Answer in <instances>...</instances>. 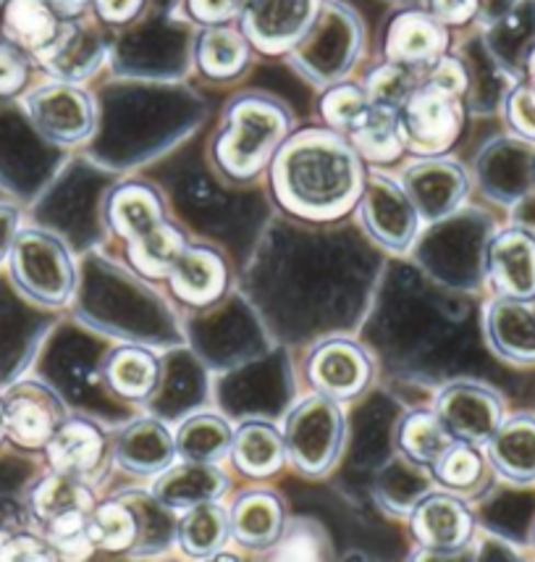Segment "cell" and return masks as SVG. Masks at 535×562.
<instances>
[{"mask_svg": "<svg viewBox=\"0 0 535 562\" xmlns=\"http://www.w3.org/2000/svg\"><path fill=\"white\" fill-rule=\"evenodd\" d=\"M493 465L504 476L525 481L535 476V424L533 420H512L499 426L488 439Z\"/></svg>", "mask_w": 535, "mask_h": 562, "instance_id": "d6a6232c", "label": "cell"}, {"mask_svg": "<svg viewBox=\"0 0 535 562\" xmlns=\"http://www.w3.org/2000/svg\"><path fill=\"white\" fill-rule=\"evenodd\" d=\"M527 74H531V85L535 87V48L531 50V56H527Z\"/></svg>", "mask_w": 535, "mask_h": 562, "instance_id": "681fc988", "label": "cell"}, {"mask_svg": "<svg viewBox=\"0 0 535 562\" xmlns=\"http://www.w3.org/2000/svg\"><path fill=\"white\" fill-rule=\"evenodd\" d=\"M326 0H239L237 24L263 56H289L323 11Z\"/></svg>", "mask_w": 535, "mask_h": 562, "instance_id": "9c48e42d", "label": "cell"}, {"mask_svg": "<svg viewBox=\"0 0 535 562\" xmlns=\"http://www.w3.org/2000/svg\"><path fill=\"white\" fill-rule=\"evenodd\" d=\"M286 458L307 476H320L337 463L344 445V413L337 400L316 394L292 411L284 431Z\"/></svg>", "mask_w": 535, "mask_h": 562, "instance_id": "52a82bcc", "label": "cell"}, {"mask_svg": "<svg viewBox=\"0 0 535 562\" xmlns=\"http://www.w3.org/2000/svg\"><path fill=\"white\" fill-rule=\"evenodd\" d=\"M5 437L16 445L45 447L56 428L64 424V407L50 390L39 384H19L5 394Z\"/></svg>", "mask_w": 535, "mask_h": 562, "instance_id": "5bb4252c", "label": "cell"}, {"mask_svg": "<svg viewBox=\"0 0 535 562\" xmlns=\"http://www.w3.org/2000/svg\"><path fill=\"white\" fill-rule=\"evenodd\" d=\"M252 45L237 22L200 26L195 37V69L207 82H234L247 71L252 58Z\"/></svg>", "mask_w": 535, "mask_h": 562, "instance_id": "2e32d148", "label": "cell"}, {"mask_svg": "<svg viewBox=\"0 0 535 562\" xmlns=\"http://www.w3.org/2000/svg\"><path fill=\"white\" fill-rule=\"evenodd\" d=\"M19 234V213L11 205H0V260L9 256L13 239Z\"/></svg>", "mask_w": 535, "mask_h": 562, "instance_id": "7dc6e473", "label": "cell"}, {"mask_svg": "<svg viewBox=\"0 0 535 562\" xmlns=\"http://www.w3.org/2000/svg\"><path fill=\"white\" fill-rule=\"evenodd\" d=\"M30 53L3 40L0 43V100L19 98L30 82Z\"/></svg>", "mask_w": 535, "mask_h": 562, "instance_id": "ab89813d", "label": "cell"}, {"mask_svg": "<svg viewBox=\"0 0 535 562\" xmlns=\"http://www.w3.org/2000/svg\"><path fill=\"white\" fill-rule=\"evenodd\" d=\"M156 499L171 510H190L203 502L218 499L226 492V476L218 471L216 463H192L184 460L182 465H169L158 473Z\"/></svg>", "mask_w": 535, "mask_h": 562, "instance_id": "ffe728a7", "label": "cell"}, {"mask_svg": "<svg viewBox=\"0 0 535 562\" xmlns=\"http://www.w3.org/2000/svg\"><path fill=\"white\" fill-rule=\"evenodd\" d=\"M64 22L50 9L48 0H3L0 32L3 40L37 58L56 43Z\"/></svg>", "mask_w": 535, "mask_h": 562, "instance_id": "44dd1931", "label": "cell"}, {"mask_svg": "<svg viewBox=\"0 0 535 562\" xmlns=\"http://www.w3.org/2000/svg\"><path fill=\"white\" fill-rule=\"evenodd\" d=\"M278 560H320L326 554V533L316 520H292L271 547Z\"/></svg>", "mask_w": 535, "mask_h": 562, "instance_id": "f35d334b", "label": "cell"}, {"mask_svg": "<svg viewBox=\"0 0 535 562\" xmlns=\"http://www.w3.org/2000/svg\"><path fill=\"white\" fill-rule=\"evenodd\" d=\"M401 187L410 195L420 221H439L463 203L467 195V173L457 160L436 156L418 158L407 166Z\"/></svg>", "mask_w": 535, "mask_h": 562, "instance_id": "7c38bea8", "label": "cell"}, {"mask_svg": "<svg viewBox=\"0 0 535 562\" xmlns=\"http://www.w3.org/2000/svg\"><path fill=\"white\" fill-rule=\"evenodd\" d=\"M425 11L436 16L446 30H457L478 16L480 0H425Z\"/></svg>", "mask_w": 535, "mask_h": 562, "instance_id": "f6af8a7d", "label": "cell"}, {"mask_svg": "<svg viewBox=\"0 0 535 562\" xmlns=\"http://www.w3.org/2000/svg\"><path fill=\"white\" fill-rule=\"evenodd\" d=\"M90 533L95 550L103 552H129L143 541L137 507L126 499H109L95 505L90 515Z\"/></svg>", "mask_w": 535, "mask_h": 562, "instance_id": "1f68e13d", "label": "cell"}, {"mask_svg": "<svg viewBox=\"0 0 535 562\" xmlns=\"http://www.w3.org/2000/svg\"><path fill=\"white\" fill-rule=\"evenodd\" d=\"M449 30L425 9H401L394 13L384 32V61L418 71L420 77L446 56Z\"/></svg>", "mask_w": 535, "mask_h": 562, "instance_id": "8fae6325", "label": "cell"}, {"mask_svg": "<svg viewBox=\"0 0 535 562\" xmlns=\"http://www.w3.org/2000/svg\"><path fill=\"white\" fill-rule=\"evenodd\" d=\"M439 484H444L452 492H470L478 486L483 476V460L473 450L467 441H454V445L436 460L431 468Z\"/></svg>", "mask_w": 535, "mask_h": 562, "instance_id": "74e56055", "label": "cell"}, {"mask_svg": "<svg viewBox=\"0 0 535 562\" xmlns=\"http://www.w3.org/2000/svg\"><path fill=\"white\" fill-rule=\"evenodd\" d=\"M454 441L457 439L446 431L444 420L439 418V413H428V411L407 413L397 428L399 450L418 465L433 468L436 465V460L449 450Z\"/></svg>", "mask_w": 535, "mask_h": 562, "instance_id": "4dcf8cb0", "label": "cell"}, {"mask_svg": "<svg viewBox=\"0 0 535 562\" xmlns=\"http://www.w3.org/2000/svg\"><path fill=\"white\" fill-rule=\"evenodd\" d=\"M56 552L45 539L32 533H9L5 544L0 547V560H53Z\"/></svg>", "mask_w": 535, "mask_h": 562, "instance_id": "bcb514c9", "label": "cell"}, {"mask_svg": "<svg viewBox=\"0 0 535 562\" xmlns=\"http://www.w3.org/2000/svg\"><path fill=\"white\" fill-rule=\"evenodd\" d=\"M231 533L250 550H271L284 531V507L268 492H250L231 510Z\"/></svg>", "mask_w": 535, "mask_h": 562, "instance_id": "484cf974", "label": "cell"}, {"mask_svg": "<svg viewBox=\"0 0 535 562\" xmlns=\"http://www.w3.org/2000/svg\"><path fill=\"white\" fill-rule=\"evenodd\" d=\"M420 79H425V82L436 85L441 90L452 92V95H459V98H465L467 87H470V74H467L465 64L459 61V58L449 56V53L441 56Z\"/></svg>", "mask_w": 535, "mask_h": 562, "instance_id": "7bdbcfd3", "label": "cell"}, {"mask_svg": "<svg viewBox=\"0 0 535 562\" xmlns=\"http://www.w3.org/2000/svg\"><path fill=\"white\" fill-rule=\"evenodd\" d=\"M48 3L61 22H77L92 13V0H48Z\"/></svg>", "mask_w": 535, "mask_h": 562, "instance_id": "c3c4849f", "label": "cell"}, {"mask_svg": "<svg viewBox=\"0 0 535 562\" xmlns=\"http://www.w3.org/2000/svg\"><path fill=\"white\" fill-rule=\"evenodd\" d=\"M231 537V518L224 507L213 502L184 510L179 520V544L192 558H213Z\"/></svg>", "mask_w": 535, "mask_h": 562, "instance_id": "f546056e", "label": "cell"}, {"mask_svg": "<svg viewBox=\"0 0 535 562\" xmlns=\"http://www.w3.org/2000/svg\"><path fill=\"white\" fill-rule=\"evenodd\" d=\"M363 43L365 30L354 9L341 0H326L316 24L286 58L307 82L329 87L346 79V74L354 69Z\"/></svg>", "mask_w": 535, "mask_h": 562, "instance_id": "277c9868", "label": "cell"}, {"mask_svg": "<svg viewBox=\"0 0 535 562\" xmlns=\"http://www.w3.org/2000/svg\"><path fill=\"white\" fill-rule=\"evenodd\" d=\"M405 150L414 158L446 156L463 135V98L420 79L407 103L399 109Z\"/></svg>", "mask_w": 535, "mask_h": 562, "instance_id": "8992f818", "label": "cell"}, {"mask_svg": "<svg viewBox=\"0 0 535 562\" xmlns=\"http://www.w3.org/2000/svg\"><path fill=\"white\" fill-rule=\"evenodd\" d=\"M357 205L367 234L389 250H405L418 234L420 216L410 195L386 173H367Z\"/></svg>", "mask_w": 535, "mask_h": 562, "instance_id": "30bf717a", "label": "cell"}, {"mask_svg": "<svg viewBox=\"0 0 535 562\" xmlns=\"http://www.w3.org/2000/svg\"><path fill=\"white\" fill-rule=\"evenodd\" d=\"M412 531L425 550L446 554L470 539L473 520L467 507L452 494H428L412 513Z\"/></svg>", "mask_w": 535, "mask_h": 562, "instance_id": "e0dca14e", "label": "cell"}, {"mask_svg": "<svg viewBox=\"0 0 535 562\" xmlns=\"http://www.w3.org/2000/svg\"><path fill=\"white\" fill-rule=\"evenodd\" d=\"M173 441H177V452L184 460H192V463H216V460L226 458V452H231L234 431L224 418L203 413V416H192L190 420H184Z\"/></svg>", "mask_w": 535, "mask_h": 562, "instance_id": "e575fe53", "label": "cell"}, {"mask_svg": "<svg viewBox=\"0 0 535 562\" xmlns=\"http://www.w3.org/2000/svg\"><path fill=\"white\" fill-rule=\"evenodd\" d=\"M292 111L265 92H244L226 105L224 126L210 145L218 173L229 182H252L268 171L278 147L292 135Z\"/></svg>", "mask_w": 535, "mask_h": 562, "instance_id": "7a4b0ae2", "label": "cell"}, {"mask_svg": "<svg viewBox=\"0 0 535 562\" xmlns=\"http://www.w3.org/2000/svg\"><path fill=\"white\" fill-rule=\"evenodd\" d=\"M11 277L32 303L58 307L73 290V263L66 247L50 234L19 232L9 250Z\"/></svg>", "mask_w": 535, "mask_h": 562, "instance_id": "5b68a950", "label": "cell"}, {"mask_svg": "<svg viewBox=\"0 0 535 562\" xmlns=\"http://www.w3.org/2000/svg\"><path fill=\"white\" fill-rule=\"evenodd\" d=\"M118 468L134 476H158L173 463L177 454V441L169 428L160 426L158 420H137L126 426L113 445Z\"/></svg>", "mask_w": 535, "mask_h": 562, "instance_id": "d6986e66", "label": "cell"}, {"mask_svg": "<svg viewBox=\"0 0 535 562\" xmlns=\"http://www.w3.org/2000/svg\"><path fill=\"white\" fill-rule=\"evenodd\" d=\"M418 85H420L418 71L405 69V66L399 64L384 61L367 74L363 90L373 105H389V109L399 111Z\"/></svg>", "mask_w": 535, "mask_h": 562, "instance_id": "8d00e7d4", "label": "cell"}, {"mask_svg": "<svg viewBox=\"0 0 535 562\" xmlns=\"http://www.w3.org/2000/svg\"><path fill=\"white\" fill-rule=\"evenodd\" d=\"M231 458L234 465L247 473V476H271L286 460L284 434H278L273 426L260 424V420L244 424L234 434Z\"/></svg>", "mask_w": 535, "mask_h": 562, "instance_id": "83f0119b", "label": "cell"}, {"mask_svg": "<svg viewBox=\"0 0 535 562\" xmlns=\"http://www.w3.org/2000/svg\"><path fill=\"white\" fill-rule=\"evenodd\" d=\"M147 0H92V16L103 26L124 30L143 19Z\"/></svg>", "mask_w": 535, "mask_h": 562, "instance_id": "b9f144b4", "label": "cell"}, {"mask_svg": "<svg viewBox=\"0 0 535 562\" xmlns=\"http://www.w3.org/2000/svg\"><path fill=\"white\" fill-rule=\"evenodd\" d=\"M268 173L278 203L294 216L312 221H331L352 211L367 179L365 160L350 139L329 126L292 132Z\"/></svg>", "mask_w": 535, "mask_h": 562, "instance_id": "6da1fadb", "label": "cell"}, {"mask_svg": "<svg viewBox=\"0 0 535 562\" xmlns=\"http://www.w3.org/2000/svg\"><path fill=\"white\" fill-rule=\"evenodd\" d=\"M182 11L197 26L237 22L239 0H182Z\"/></svg>", "mask_w": 535, "mask_h": 562, "instance_id": "60d3db41", "label": "cell"}, {"mask_svg": "<svg viewBox=\"0 0 535 562\" xmlns=\"http://www.w3.org/2000/svg\"><path fill=\"white\" fill-rule=\"evenodd\" d=\"M436 413L446 431L467 445H483L501 424L499 400L475 384H454L441 392Z\"/></svg>", "mask_w": 535, "mask_h": 562, "instance_id": "9a60e30c", "label": "cell"}, {"mask_svg": "<svg viewBox=\"0 0 535 562\" xmlns=\"http://www.w3.org/2000/svg\"><path fill=\"white\" fill-rule=\"evenodd\" d=\"M5 437V413H3V400H0V439Z\"/></svg>", "mask_w": 535, "mask_h": 562, "instance_id": "f907efd6", "label": "cell"}, {"mask_svg": "<svg viewBox=\"0 0 535 562\" xmlns=\"http://www.w3.org/2000/svg\"><path fill=\"white\" fill-rule=\"evenodd\" d=\"M105 218L116 237L126 243V256L145 277H169L173 258L186 245L182 232L169 224L156 187L122 182L105 200Z\"/></svg>", "mask_w": 535, "mask_h": 562, "instance_id": "3957f363", "label": "cell"}, {"mask_svg": "<svg viewBox=\"0 0 535 562\" xmlns=\"http://www.w3.org/2000/svg\"><path fill=\"white\" fill-rule=\"evenodd\" d=\"M48 463L56 473L84 479L95 473L105 454V439L98 426L87 420H64L48 445Z\"/></svg>", "mask_w": 535, "mask_h": 562, "instance_id": "603a6c76", "label": "cell"}, {"mask_svg": "<svg viewBox=\"0 0 535 562\" xmlns=\"http://www.w3.org/2000/svg\"><path fill=\"white\" fill-rule=\"evenodd\" d=\"M344 137L350 139L357 156L373 166H389L407 153L399 111L389 105H367L363 119Z\"/></svg>", "mask_w": 535, "mask_h": 562, "instance_id": "d4e9b609", "label": "cell"}, {"mask_svg": "<svg viewBox=\"0 0 535 562\" xmlns=\"http://www.w3.org/2000/svg\"><path fill=\"white\" fill-rule=\"evenodd\" d=\"M105 56H109V43H105L103 24L95 16H84L77 22H64L56 43L39 53L37 64L56 79L82 85L105 64Z\"/></svg>", "mask_w": 535, "mask_h": 562, "instance_id": "4fadbf2b", "label": "cell"}, {"mask_svg": "<svg viewBox=\"0 0 535 562\" xmlns=\"http://www.w3.org/2000/svg\"><path fill=\"white\" fill-rule=\"evenodd\" d=\"M371 366L360 347L350 342H329L310 358V381L320 394L331 400H350L363 392Z\"/></svg>", "mask_w": 535, "mask_h": 562, "instance_id": "ac0fdd59", "label": "cell"}, {"mask_svg": "<svg viewBox=\"0 0 535 562\" xmlns=\"http://www.w3.org/2000/svg\"><path fill=\"white\" fill-rule=\"evenodd\" d=\"M103 379L124 400H145L158 384V360L143 347H118L103 363Z\"/></svg>", "mask_w": 535, "mask_h": 562, "instance_id": "f1b7e54d", "label": "cell"}, {"mask_svg": "<svg viewBox=\"0 0 535 562\" xmlns=\"http://www.w3.org/2000/svg\"><path fill=\"white\" fill-rule=\"evenodd\" d=\"M367 105H371V100H367L363 85L341 79V82L323 87V95L318 100V113L329 130L346 135L363 119Z\"/></svg>", "mask_w": 535, "mask_h": 562, "instance_id": "d590c367", "label": "cell"}, {"mask_svg": "<svg viewBox=\"0 0 535 562\" xmlns=\"http://www.w3.org/2000/svg\"><path fill=\"white\" fill-rule=\"evenodd\" d=\"M32 130L50 145H82L98 130V105L79 82H53L32 90L24 100Z\"/></svg>", "mask_w": 535, "mask_h": 562, "instance_id": "ba28073f", "label": "cell"}, {"mask_svg": "<svg viewBox=\"0 0 535 562\" xmlns=\"http://www.w3.org/2000/svg\"><path fill=\"white\" fill-rule=\"evenodd\" d=\"M30 507L39 524L50 526L58 520L77 518V515H90L95 510V502H92V492L82 484V479L53 471V476L43 479L32 490Z\"/></svg>", "mask_w": 535, "mask_h": 562, "instance_id": "4316f807", "label": "cell"}, {"mask_svg": "<svg viewBox=\"0 0 535 562\" xmlns=\"http://www.w3.org/2000/svg\"><path fill=\"white\" fill-rule=\"evenodd\" d=\"M488 334L499 352L514 360H535V316L525 305L497 303L488 313Z\"/></svg>", "mask_w": 535, "mask_h": 562, "instance_id": "836d02e7", "label": "cell"}, {"mask_svg": "<svg viewBox=\"0 0 535 562\" xmlns=\"http://www.w3.org/2000/svg\"><path fill=\"white\" fill-rule=\"evenodd\" d=\"M506 119L512 130L527 139H535V87L523 85L506 100Z\"/></svg>", "mask_w": 535, "mask_h": 562, "instance_id": "ee69618b", "label": "cell"}, {"mask_svg": "<svg viewBox=\"0 0 535 562\" xmlns=\"http://www.w3.org/2000/svg\"><path fill=\"white\" fill-rule=\"evenodd\" d=\"M493 284L506 297L523 300L535 294V239L525 232L499 234L488 250Z\"/></svg>", "mask_w": 535, "mask_h": 562, "instance_id": "7402d4cb", "label": "cell"}, {"mask_svg": "<svg viewBox=\"0 0 535 562\" xmlns=\"http://www.w3.org/2000/svg\"><path fill=\"white\" fill-rule=\"evenodd\" d=\"M173 292L190 305H207L220 297L226 286V266L218 252L207 247L184 245L182 252L173 258L169 277Z\"/></svg>", "mask_w": 535, "mask_h": 562, "instance_id": "cb8c5ba5", "label": "cell"}]
</instances>
